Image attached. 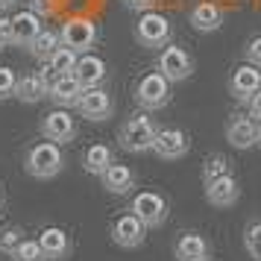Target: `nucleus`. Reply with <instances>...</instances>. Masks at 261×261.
Instances as JSON below:
<instances>
[{"label": "nucleus", "mask_w": 261, "mask_h": 261, "mask_svg": "<svg viewBox=\"0 0 261 261\" xmlns=\"http://www.w3.org/2000/svg\"><path fill=\"white\" fill-rule=\"evenodd\" d=\"M62 167H65V153H62L59 144H53V141L33 144L24 159V170L33 179H53L62 173Z\"/></svg>", "instance_id": "obj_1"}, {"label": "nucleus", "mask_w": 261, "mask_h": 261, "mask_svg": "<svg viewBox=\"0 0 261 261\" xmlns=\"http://www.w3.org/2000/svg\"><path fill=\"white\" fill-rule=\"evenodd\" d=\"M132 33H135V41H138L144 50H162V47H167L173 27H170V21H167L162 12H153V9H150V12L138 15Z\"/></svg>", "instance_id": "obj_2"}, {"label": "nucleus", "mask_w": 261, "mask_h": 261, "mask_svg": "<svg viewBox=\"0 0 261 261\" xmlns=\"http://www.w3.org/2000/svg\"><path fill=\"white\" fill-rule=\"evenodd\" d=\"M155 132L159 129H155L153 118H147V115H132V118H126V123L120 126L118 141L126 153H147V150H153Z\"/></svg>", "instance_id": "obj_3"}, {"label": "nucleus", "mask_w": 261, "mask_h": 261, "mask_svg": "<svg viewBox=\"0 0 261 261\" xmlns=\"http://www.w3.org/2000/svg\"><path fill=\"white\" fill-rule=\"evenodd\" d=\"M135 103L144 109V112H159L170 103V83L159 71L144 73L141 80L135 83Z\"/></svg>", "instance_id": "obj_4"}, {"label": "nucleus", "mask_w": 261, "mask_h": 261, "mask_svg": "<svg viewBox=\"0 0 261 261\" xmlns=\"http://www.w3.org/2000/svg\"><path fill=\"white\" fill-rule=\"evenodd\" d=\"M97 24L94 21H88V18H71V21H65L59 30V38L65 47H71L76 56H83V53H91V47L97 44Z\"/></svg>", "instance_id": "obj_5"}, {"label": "nucleus", "mask_w": 261, "mask_h": 261, "mask_svg": "<svg viewBox=\"0 0 261 261\" xmlns=\"http://www.w3.org/2000/svg\"><path fill=\"white\" fill-rule=\"evenodd\" d=\"M138 220H141L147 229H155V226H162L167 220V200L159 194V191H141V194H135L132 197V208H129Z\"/></svg>", "instance_id": "obj_6"}, {"label": "nucleus", "mask_w": 261, "mask_h": 261, "mask_svg": "<svg viewBox=\"0 0 261 261\" xmlns=\"http://www.w3.org/2000/svg\"><path fill=\"white\" fill-rule=\"evenodd\" d=\"M155 71L165 76L167 83H182L194 73V59L188 56L185 47H162L159 59H155Z\"/></svg>", "instance_id": "obj_7"}, {"label": "nucleus", "mask_w": 261, "mask_h": 261, "mask_svg": "<svg viewBox=\"0 0 261 261\" xmlns=\"http://www.w3.org/2000/svg\"><path fill=\"white\" fill-rule=\"evenodd\" d=\"M76 112H80L85 120L103 123V120H109L115 115V100H112V94H109L106 88H100V85L83 88V94L76 100Z\"/></svg>", "instance_id": "obj_8"}, {"label": "nucleus", "mask_w": 261, "mask_h": 261, "mask_svg": "<svg viewBox=\"0 0 261 261\" xmlns=\"http://www.w3.org/2000/svg\"><path fill=\"white\" fill-rule=\"evenodd\" d=\"M191 150V138L185 129L179 126H165V129L155 132V141H153V153L162 159V162H176L182 155H188Z\"/></svg>", "instance_id": "obj_9"}, {"label": "nucleus", "mask_w": 261, "mask_h": 261, "mask_svg": "<svg viewBox=\"0 0 261 261\" xmlns=\"http://www.w3.org/2000/svg\"><path fill=\"white\" fill-rule=\"evenodd\" d=\"M41 135L44 141H53V144H71L76 138V118L65 109H53L41 118Z\"/></svg>", "instance_id": "obj_10"}, {"label": "nucleus", "mask_w": 261, "mask_h": 261, "mask_svg": "<svg viewBox=\"0 0 261 261\" xmlns=\"http://www.w3.org/2000/svg\"><path fill=\"white\" fill-rule=\"evenodd\" d=\"M258 91H261V68L247 65V62L238 65L232 71V76H229V94H232V100L249 103L252 94H258Z\"/></svg>", "instance_id": "obj_11"}, {"label": "nucleus", "mask_w": 261, "mask_h": 261, "mask_svg": "<svg viewBox=\"0 0 261 261\" xmlns=\"http://www.w3.org/2000/svg\"><path fill=\"white\" fill-rule=\"evenodd\" d=\"M258 138H261V123L252 120L249 115H235L226 123V141L235 150H249V147L258 144Z\"/></svg>", "instance_id": "obj_12"}, {"label": "nucleus", "mask_w": 261, "mask_h": 261, "mask_svg": "<svg viewBox=\"0 0 261 261\" xmlns=\"http://www.w3.org/2000/svg\"><path fill=\"white\" fill-rule=\"evenodd\" d=\"M144 238H147V226H144L132 212L115 217V223H112V241H115L118 247L135 249V247L144 244Z\"/></svg>", "instance_id": "obj_13"}, {"label": "nucleus", "mask_w": 261, "mask_h": 261, "mask_svg": "<svg viewBox=\"0 0 261 261\" xmlns=\"http://www.w3.org/2000/svg\"><path fill=\"white\" fill-rule=\"evenodd\" d=\"M238 197H241V185H238V179L232 173H226V176L205 185V200L214 208H232L238 202Z\"/></svg>", "instance_id": "obj_14"}, {"label": "nucleus", "mask_w": 261, "mask_h": 261, "mask_svg": "<svg viewBox=\"0 0 261 261\" xmlns=\"http://www.w3.org/2000/svg\"><path fill=\"white\" fill-rule=\"evenodd\" d=\"M73 80L83 85V88H94V85H103L106 80V62L94 56V53H83L76 65H73Z\"/></svg>", "instance_id": "obj_15"}, {"label": "nucleus", "mask_w": 261, "mask_h": 261, "mask_svg": "<svg viewBox=\"0 0 261 261\" xmlns=\"http://www.w3.org/2000/svg\"><path fill=\"white\" fill-rule=\"evenodd\" d=\"M173 255L179 261H208L212 258V247H208V241L200 232H182L176 238Z\"/></svg>", "instance_id": "obj_16"}, {"label": "nucleus", "mask_w": 261, "mask_h": 261, "mask_svg": "<svg viewBox=\"0 0 261 261\" xmlns=\"http://www.w3.org/2000/svg\"><path fill=\"white\" fill-rule=\"evenodd\" d=\"M47 91H50L47 73L44 71L27 73V76H18L15 100H21V103H41V100H47Z\"/></svg>", "instance_id": "obj_17"}, {"label": "nucleus", "mask_w": 261, "mask_h": 261, "mask_svg": "<svg viewBox=\"0 0 261 261\" xmlns=\"http://www.w3.org/2000/svg\"><path fill=\"white\" fill-rule=\"evenodd\" d=\"M41 18L30 9H21L18 15H12V44L15 47H30L33 38L41 33Z\"/></svg>", "instance_id": "obj_18"}, {"label": "nucleus", "mask_w": 261, "mask_h": 261, "mask_svg": "<svg viewBox=\"0 0 261 261\" xmlns=\"http://www.w3.org/2000/svg\"><path fill=\"white\" fill-rule=\"evenodd\" d=\"M38 244H41V249H44V255H47V261H62L71 255V238H68V232L65 229H59V226H47V229H41V235H38Z\"/></svg>", "instance_id": "obj_19"}, {"label": "nucleus", "mask_w": 261, "mask_h": 261, "mask_svg": "<svg viewBox=\"0 0 261 261\" xmlns=\"http://www.w3.org/2000/svg\"><path fill=\"white\" fill-rule=\"evenodd\" d=\"M100 182H103V188H106L109 194H115V197H123V194H129V191L135 188V173H132V167L112 162V165L103 170Z\"/></svg>", "instance_id": "obj_20"}, {"label": "nucleus", "mask_w": 261, "mask_h": 261, "mask_svg": "<svg viewBox=\"0 0 261 261\" xmlns=\"http://www.w3.org/2000/svg\"><path fill=\"white\" fill-rule=\"evenodd\" d=\"M188 21L197 33H214V30H220V24H223V12H220V6H214L212 0H200L191 9Z\"/></svg>", "instance_id": "obj_21"}, {"label": "nucleus", "mask_w": 261, "mask_h": 261, "mask_svg": "<svg viewBox=\"0 0 261 261\" xmlns=\"http://www.w3.org/2000/svg\"><path fill=\"white\" fill-rule=\"evenodd\" d=\"M80 94H83V85L73 80V73H68V76H56V80L50 83V91H47V97L62 109L65 106H76Z\"/></svg>", "instance_id": "obj_22"}, {"label": "nucleus", "mask_w": 261, "mask_h": 261, "mask_svg": "<svg viewBox=\"0 0 261 261\" xmlns=\"http://www.w3.org/2000/svg\"><path fill=\"white\" fill-rule=\"evenodd\" d=\"M112 162H115V159H112V150H109L106 144H91L83 153V170L91 173V176H103V170H106Z\"/></svg>", "instance_id": "obj_23"}, {"label": "nucleus", "mask_w": 261, "mask_h": 261, "mask_svg": "<svg viewBox=\"0 0 261 261\" xmlns=\"http://www.w3.org/2000/svg\"><path fill=\"white\" fill-rule=\"evenodd\" d=\"M62 47V38H59V30H41L36 38H33V44H30V56L38 62H47L56 50Z\"/></svg>", "instance_id": "obj_24"}, {"label": "nucleus", "mask_w": 261, "mask_h": 261, "mask_svg": "<svg viewBox=\"0 0 261 261\" xmlns=\"http://www.w3.org/2000/svg\"><path fill=\"white\" fill-rule=\"evenodd\" d=\"M76 59H80V56H76L71 47H65V44H62V47L56 50L47 62H44V73H47V76H50V73H53V76H68V73H73Z\"/></svg>", "instance_id": "obj_25"}, {"label": "nucleus", "mask_w": 261, "mask_h": 261, "mask_svg": "<svg viewBox=\"0 0 261 261\" xmlns=\"http://www.w3.org/2000/svg\"><path fill=\"white\" fill-rule=\"evenodd\" d=\"M226 173H232V165H229L226 155L214 153V155H208V159L202 162V185H208V182L226 176Z\"/></svg>", "instance_id": "obj_26"}, {"label": "nucleus", "mask_w": 261, "mask_h": 261, "mask_svg": "<svg viewBox=\"0 0 261 261\" xmlns=\"http://www.w3.org/2000/svg\"><path fill=\"white\" fill-rule=\"evenodd\" d=\"M9 258H12V261H47V255H44V249H41L38 241L24 238V241L15 247V252L9 255Z\"/></svg>", "instance_id": "obj_27"}, {"label": "nucleus", "mask_w": 261, "mask_h": 261, "mask_svg": "<svg viewBox=\"0 0 261 261\" xmlns=\"http://www.w3.org/2000/svg\"><path fill=\"white\" fill-rule=\"evenodd\" d=\"M24 241V232L18 229V226H6V229H0V252L3 255H12L15 247Z\"/></svg>", "instance_id": "obj_28"}, {"label": "nucleus", "mask_w": 261, "mask_h": 261, "mask_svg": "<svg viewBox=\"0 0 261 261\" xmlns=\"http://www.w3.org/2000/svg\"><path fill=\"white\" fill-rule=\"evenodd\" d=\"M244 247L255 261H261V223H249L244 232Z\"/></svg>", "instance_id": "obj_29"}, {"label": "nucleus", "mask_w": 261, "mask_h": 261, "mask_svg": "<svg viewBox=\"0 0 261 261\" xmlns=\"http://www.w3.org/2000/svg\"><path fill=\"white\" fill-rule=\"evenodd\" d=\"M15 85H18V73L3 65V68H0V100L15 97Z\"/></svg>", "instance_id": "obj_30"}, {"label": "nucleus", "mask_w": 261, "mask_h": 261, "mask_svg": "<svg viewBox=\"0 0 261 261\" xmlns=\"http://www.w3.org/2000/svg\"><path fill=\"white\" fill-rule=\"evenodd\" d=\"M244 59H247V65H255V68H261V36L249 38V44L244 47Z\"/></svg>", "instance_id": "obj_31"}, {"label": "nucleus", "mask_w": 261, "mask_h": 261, "mask_svg": "<svg viewBox=\"0 0 261 261\" xmlns=\"http://www.w3.org/2000/svg\"><path fill=\"white\" fill-rule=\"evenodd\" d=\"M12 44V18L0 15V47H9Z\"/></svg>", "instance_id": "obj_32"}, {"label": "nucleus", "mask_w": 261, "mask_h": 261, "mask_svg": "<svg viewBox=\"0 0 261 261\" xmlns=\"http://www.w3.org/2000/svg\"><path fill=\"white\" fill-rule=\"evenodd\" d=\"M27 3H30V12H36L38 18H47L53 12V6H56L53 0H27Z\"/></svg>", "instance_id": "obj_33"}, {"label": "nucleus", "mask_w": 261, "mask_h": 261, "mask_svg": "<svg viewBox=\"0 0 261 261\" xmlns=\"http://www.w3.org/2000/svg\"><path fill=\"white\" fill-rule=\"evenodd\" d=\"M123 6H126V9H132V12H150V9H153L155 6V0H123Z\"/></svg>", "instance_id": "obj_34"}, {"label": "nucleus", "mask_w": 261, "mask_h": 261, "mask_svg": "<svg viewBox=\"0 0 261 261\" xmlns=\"http://www.w3.org/2000/svg\"><path fill=\"white\" fill-rule=\"evenodd\" d=\"M247 109H249V118L261 123V91H258V94H252V100L247 103Z\"/></svg>", "instance_id": "obj_35"}, {"label": "nucleus", "mask_w": 261, "mask_h": 261, "mask_svg": "<svg viewBox=\"0 0 261 261\" xmlns=\"http://www.w3.org/2000/svg\"><path fill=\"white\" fill-rule=\"evenodd\" d=\"M15 3H18V0H0V12H6V9H12Z\"/></svg>", "instance_id": "obj_36"}, {"label": "nucleus", "mask_w": 261, "mask_h": 261, "mask_svg": "<svg viewBox=\"0 0 261 261\" xmlns=\"http://www.w3.org/2000/svg\"><path fill=\"white\" fill-rule=\"evenodd\" d=\"M0 205H3V191H0Z\"/></svg>", "instance_id": "obj_37"}, {"label": "nucleus", "mask_w": 261, "mask_h": 261, "mask_svg": "<svg viewBox=\"0 0 261 261\" xmlns=\"http://www.w3.org/2000/svg\"><path fill=\"white\" fill-rule=\"evenodd\" d=\"M258 144H261V138H258Z\"/></svg>", "instance_id": "obj_38"}, {"label": "nucleus", "mask_w": 261, "mask_h": 261, "mask_svg": "<svg viewBox=\"0 0 261 261\" xmlns=\"http://www.w3.org/2000/svg\"><path fill=\"white\" fill-rule=\"evenodd\" d=\"M0 50H3V47H0Z\"/></svg>", "instance_id": "obj_39"}]
</instances>
